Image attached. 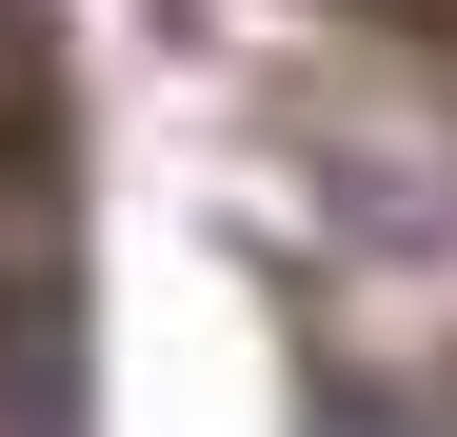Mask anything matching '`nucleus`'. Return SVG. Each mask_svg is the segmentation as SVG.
Returning <instances> with one entry per match:
<instances>
[{
	"instance_id": "obj_1",
	"label": "nucleus",
	"mask_w": 457,
	"mask_h": 437,
	"mask_svg": "<svg viewBox=\"0 0 457 437\" xmlns=\"http://www.w3.org/2000/svg\"><path fill=\"white\" fill-rule=\"evenodd\" d=\"M298 437H418V417L378 398V378H338V358H319V378H298Z\"/></svg>"
}]
</instances>
